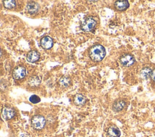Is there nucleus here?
I'll return each mask as SVG.
<instances>
[{"label":"nucleus","mask_w":155,"mask_h":137,"mask_svg":"<svg viewBox=\"0 0 155 137\" xmlns=\"http://www.w3.org/2000/svg\"><path fill=\"white\" fill-rule=\"evenodd\" d=\"M105 49L100 44H96L92 46L89 50V56L90 59L94 62L101 61L105 57Z\"/></svg>","instance_id":"f257e3e1"},{"label":"nucleus","mask_w":155,"mask_h":137,"mask_svg":"<svg viewBox=\"0 0 155 137\" xmlns=\"http://www.w3.org/2000/svg\"><path fill=\"white\" fill-rule=\"evenodd\" d=\"M45 119L42 115H35L33 116L31 119V126L36 130H41L43 129L45 125Z\"/></svg>","instance_id":"f03ea898"},{"label":"nucleus","mask_w":155,"mask_h":137,"mask_svg":"<svg viewBox=\"0 0 155 137\" xmlns=\"http://www.w3.org/2000/svg\"><path fill=\"white\" fill-rule=\"evenodd\" d=\"M96 25V21L92 17L86 18L81 23V29L86 32L93 30Z\"/></svg>","instance_id":"7ed1b4c3"},{"label":"nucleus","mask_w":155,"mask_h":137,"mask_svg":"<svg viewBox=\"0 0 155 137\" xmlns=\"http://www.w3.org/2000/svg\"><path fill=\"white\" fill-rule=\"evenodd\" d=\"M13 77L16 80L22 79L25 77L26 75V70L24 66H18L13 71Z\"/></svg>","instance_id":"20e7f679"},{"label":"nucleus","mask_w":155,"mask_h":137,"mask_svg":"<svg viewBox=\"0 0 155 137\" xmlns=\"http://www.w3.org/2000/svg\"><path fill=\"white\" fill-rule=\"evenodd\" d=\"M120 62L123 66H130L134 63L135 59L131 55L129 54H124L120 56Z\"/></svg>","instance_id":"39448f33"},{"label":"nucleus","mask_w":155,"mask_h":137,"mask_svg":"<svg viewBox=\"0 0 155 137\" xmlns=\"http://www.w3.org/2000/svg\"><path fill=\"white\" fill-rule=\"evenodd\" d=\"M27 11L31 14H34L38 13L39 9V5L35 1H30L27 3L26 6Z\"/></svg>","instance_id":"423d86ee"},{"label":"nucleus","mask_w":155,"mask_h":137,"mask_svg":"<svg viewBox=\"0 0 155 137\" xmlns=\"http://www.w3.org/2000/svg\"><path fill=\"white\" fill-rule=\"evenodd\" d=\"M15 111L11 107H5L2 110V116L6 120L12 119L15 116Z\"/></svg>","instance_id":"0eeeda50"},{"label":"nucleus","mask_w":155,"mask_h":137,"mask_svg":"<svg viewBox=\"0 0 155 137\" xmlns=\"http://www.w3.org/2000/svg\"><path fill=\"white\" fill-rule=\"evenodd\" d=\"M41 45L45 49H50L53 45V40L50 36H45L41 40Z\"/></svg>","instance_id":"6e6552de"},{"label":"nucleus","mask_w":155,"mask_h":137,"mask_svg":"<svg viewBox=\"0 0 155 137\" xmlns=\"http://www.w3.org/2000/svg\"><path fill=\"white\" fill-rule=\"evenodd\" d=\"M114 7L117 10L119 11H123L126 10L127 8H128L129 2L128 1H125V0L117 1L114 3Z\"/></svg>","instance_id":"1a4fd4ad"},{"label":"nucleus","mask_w":155,"mask_h":137,"mask_svg":"<svg viewBox=\"0 0 155 137\" xmlns=\"http://www.w3.org/2000/svg\"><path fill=\"white\" fill-rule=\"evenodd\" d=\"M40 57L39 54L36 51H30L27 56V60L30 63H34L39 60Z\"/></svg>","instance_id":"9d476101"},{"label":"nucleus","mask_w":155,"mask_h":137,"mask_svg":"<svg viewBox=\"0 0 155 137\" xmlns=\"http://www.w3.org/2000/svg\"><path fill=\"white\" fill-rule=\"evenodd\" d=\"M107 134L109 137H120V132L117 127L111 126L108 129Z\"/></svg>","instance_id":"9b49d317"},{"label":"nucleus","mask_w":155,"mask_h":137,"mask_svg":"<svg viewBox=\"0 0 155 137\" xmlns=\"http://www.w3.org/2000/svg\"><path fill=\"white\" fill-rule=\"evenodd\" d=\"M87 101L86 97L81 94H77L74 97V103L78 106L84 105Z\"/></svg>","instance_id":"f8f14e48"},{"label":"nucleus","mask_w":155,"mask_h":137,"mask_svg":"<svg viewBox=\"0 0 155 137\" xmlns=\"http://www.w3.org/2000/svg\"><path fill=\"white\" fill-rule=\"evenodd\" d=\"M125 106V102L122 100H118L114 101L113 104L112 109L114 112H119L122 110Z\"/></svg>","instance_id":"ddd939ff"},{"label":"nucleus","mask_w":155,"mask_h":137,"mask_svg":"<svg viewBox=\"0 0 155 137\" xmlns=\"http://www.w3.org/2000/svg\"><path fill=\"white\" fill-rule=\"evenodd\" d=\"M40 83H41V80L39 78V77L36 75L31 76L28 80V84H30V86L36 87L39 86Z\"/></svg>","instance_id":"4468645a"},{"label":"nucleus","mask_w":155,"mask_h":137,"mask_svg":"<svg viewBox=\"0 0 155 137\" xmlns=\"http://www.w3.org/2000/svg\"><path fill=\"white\" fill-rule=\"evenodd\" d=\"M152 71L151 69L148 67L143 68L140 72V75L142 78L144 79H148L150 76H151Z\"/></svg>","instance_id":"2eb2a0df"},{"label":"nucleus","mask_w":155,"mask_h":137,"mask_svg":"<svg viewBox=\"0 0 155 137\" xmlns=\"http://www.w3.org/2000/svg\"><path fill=\"white\" fill-rule=\"evenodd\" d=\"M59 83L64 87H68L71 84V79L68 77L63 76L59 79Z\"/></svg>","instance_id":"dca6fc26"},{"label":"nucleus","mask_w":155,"mask_h":137,"mask_svg":"<svg viewBox=\"0 0 155 137\" xmlns=\"http://www.w3.org/2000/svg\"><path fill=\"white\" fill-rule=\"evenodd\" d=\"M3 4L5 8L8 9H11L16 7V1L14 0L3 1Z\"/></svg>","instance_id":"f3484780"},{"label":"nucleus","mask_w":155,"mask_h":137,"mask_svg":"<svg viewBox=\"0 0 155 137\" xmlns=\"http://www.w3.org/2000/svg\"><path fill=\"white\" fill-rule=\"evenodd\" d=\"M29 101L31 103H33V104H36L39 102H40L41 101V99L40 98L36 95H32L29 98Z\"/></svg>","instance_id":"a211bd4d"},{"label":"nucleus","mask_w":155,"mask_h":137,"mask_svg":"<svg viewBox=\"0 0 155 137\" xmlns=\"http://www.w3.org/2000/svg\"><path fill=\"white\" fill-rule=\"evenodd\" d=\"M151 78L153 80L155 81V69L152 72V74H151Z\"/></svg>","instance_id":"6ab92c4d"},{"label":"nucleus","mask_w":155,"mask_h":137,"mask_svg":"<svg viewBox=\"0 0 155 137\" xmlns=\"http://www.w3.org/2000/svg\"><path fill=\"white\" fill-rule=\"evenodd\" d=\"M20 137H29V136L28 135H26V134H22L21 135Z\"/></svg>","instance_id":"aec40b11"}]
</instances>
